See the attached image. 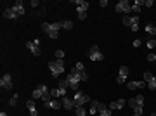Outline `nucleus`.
<instances>
[{"label":"nucleus","instance_id":"nucleus-16","mask_svg":"<svg viewBox=\"0 0 156 116\" xmlns=\"http://www.w3.org/2000/svg\"><path fill=\"white\" fill-rule=\"evenodd\" d=\"M144 30H146V33H148V36H149V38H153V36L156 35V26L153 25V23H148Z\"/></svg>","mask_w":156,"mask_h":116},{"label":"nucleus","instance_id":"nucleus-17","mask_svg":"<svg viewBox=\"0 0 156 116\" xmlns=\"http://www.w3.org/2000/svg\"><path fill=\"white\" fill-rule=\"evenodd\" d=\"M61 106H63V102H59L57 99H52L49 102H45V108H50V109H59Z\"/></svg>","mask_w":156,"mask_h":116},{"label":"nucleus","instance_id":"nucleus-19","mask_svg":"<svg viewBox=\"0 0 156 116\" xmlns=\"http://www.w3.org/2000/svg\"><path fill=\"white\" fill-rule=\"evenodd\" d=\"M14 10L17 12V16H23L26 10H25V5H23V0H17L16 5H14Z\"/></svg>","mask_w":156,"mask_h":116},{"label":"nucleus","instance_id":"nucleus-40","mask_svg":"<svg viewBox=\"0 0 156 116\" xmlns=\"http://www.w3.org/2000/svg\"><path fill=\"white\" fill-rule=\"evenodd\" d=\"M130 30H132V31H137V30H139V25H134Z\"/></svg>","mask_w":156,"mask_h":116},{"label":"nucleus","instance_id":"nucleus-6","mask_svg":"<svg viewBox=\"0 0 156 116\" xmlns=\"http://www.w3.org/2000/svg\"><path fill=\"white\" fill-rule=\"evenodd\" d=\"M89 59L90 61H102L104 59V56H102V52L99 50L97 45H92L90 50H89Z\"/></svg>","mask_w":156,"mask_h":116},{"label":"nucleus","instance_id":"nucleus-35","mask_svg":"<svg viewBox=\"0 0 156 116\" xmlns=\"http://www.w3.org/2000/svg\"><path fill=\"white\" fill-rule=\"evenodd\" d=\"M87 17V12H78V19H85Z\"/></svg>","mask_w":156,"mask_h":116},{"label":"nucleus","instance_id":"nucleus-4","mask_svg":"<svg viewBox=\"0 0 156 116\" xmlns=\"http://www.w3.org/2000/svg\"><path fill=\"white\" fill-rule=\"evenodd\" d=\"M66 88H69V87H68L66 80H63V82H59L57 88H52V90H50V95H52V97H64V95H66Z\"/></svg>","mask_w":156,"mask_h":116},{"label":"nucleus","instance_id":"nucleus-33","mask_svg":"<svg viewBox=\"0 0 156 116\" xmlns=\"http://www.w3.org/2000/svg\"><path fill=\"white\" fill-rule=\"evenodd\" d=\"M135 99H137V104H139V106H144V97H142V95H137Z\"/></svg>","mask_w":156,"mask_h":116},{"label":"nucleus","instance_id":"nucleus-24","mask_svg":"<svg viewBox=\"0 0 156 116\" xmlns=\"http://www.w3.org/2000/svg\"><path fill=\"white\" fill-rule=\"evenodd\" d=\"M127 104H128V108H137V106H139V104H137V99H135V97H134V99H128V102H127Z\"/></svg>","mask_w":156,"mask_h":116},{"label":"nucleus","instance_id":"nucleus-41","mask_svg":"<svg viewBox=\"0 0 156 116\" xmlns=\"http://www.w3.org/2000/svg\"><path fill=\"white\" fill-rule=\"evenodd\" d=\"M0 116H7V113H4V111H2V113H0Z\"/></svg>","mask_w":156,"mask_h":116},{"label":"nucleus","instance_id":"nucleus-7","mask_svg":"<svg viewBox=\"0 0 156 116\" xmlns=\"http://www.w3.org/2000/svg\"><path fill=\"white\" fill-rule=\"evenodd\" d=\"M127 76H128V66H120V71H118V76H116V83L123 85L127 82Z\"/></svg>","mask_w":156,"mask_h":116},{"label":"nucleus","instance_id":"nucleus-5","mask_svg":"<svg viewBox=\"0 0 156 116\" xmlns=\"http://www.w3.org/2000/svg\"><path fill=\"white\" fill-rule=\"evenodd\" d=\"M115 12H125V14H130L132 12V4L128 0H120L115 5Z\"/></svg>","mask_w":156,"mask_h":116},{"label":"nucleus","instance_id":"nucleus-13","mask_svg":"<svg viewBox=\"0 0 156 116\" xmlns=\"http://www.w3.org/2000/svg\"><path fill=\"white\" fill-rule=\"evenodd\" d=\"M123 25L125 26H134V25H139V16H125L123 17Z\"/></svg>","mask_w":156,"mask_h":116},{"label":"nucleus","instance_id":"nucleus-9","mask_svg":"<svg viewBox=\"0 0 156 116\" xmlns=\"http://www.w3.org/2000/svg\"><path fill=\"white\" fill-rule=\"evenodd\" d=\"M26 47L31 50L33 56H40L42 50H40V42L38 40H33V42H26Z\"/></svg>","mask_w":156,"mask_h":116},{"label":"nucleus","instance_id":"nucleus-37","mask_svg":"<svg viewBox=\"0 0 156 116\" xmlns=\"http://www.w3.org/2000/svg\"><path fill=\"white\" fill-rule=\"evenodd\" d=\"M99 5H101V7H106V5H107V0H101V2H99Z\"/></svg>","mask_w":156,"mask_h":116},{"label":"nucleus","instance_id":"nucleus-11","mask_svg":"<svg viewBox=\"0 0 156 116\" xmlns=\"http://www.w3.org/2000/svg\"><path fill=\"white\" fill-rule=\"evenodd\" d=\"M125 106H127V100H125V99H118V100H115V102H111L107 108L111 109V111H115V109H123Z\"/></svg>","mask_w":156,"mask_h":116},{"label":"nucleus","instance_id":"nucleus-21","mask_svg":"<svg viewBox=\"0 0 156 116\" xmlns=\"http://www.w3.org/2000/svg\"><path fill=\"white\" fill-rule=\"evenodd\" d=\"M97 108H99V100H90V111H89V113H90L92 116L97 115Z\"/></svg>","mask_w":156,"mask_h":116},{"label":"nucleus","instance_id":"nucleus-43","mask_svg":"<svg viewBox=\"0 0 156 116\" xmlns=\"http://www.w3.org/2000/svg\"><path fill=\"white\" fill-rule=\"evenodd\" d=\"M132 116H139V115H132Z\"/></svg>","mask_w":156,"mask_h":116},{"label":"nucleus","instance_id":"nucleus-3","mask_svg":"<svg viewBox=\"0 0 156 116\" xmlns=\"http://www.w3.org/2000/svg\"><path fill=\"white\" fill-rule=\"evenodd\" d=\"M73 102H75V108H83L85 102H90V97L87 94H83L82 90H76L73 95Z\"/></svg>","mask_w":156,"mask_h":116},{"label":"nucleus","instance_id":"nucleus-18","mask_svg":"<svg viewBox=\"0 0 156 116\" xmlns=\"http://www.w3.org/2000/svg\"><path fill=\"white\" fill-rule=\"evenodd\" d=\"M26 108H28V111H30L31 116H38V111H37V106H35L33 100H28V102H26Z\"/></svg>","mask_w":156,"mask_h":116},{"label":"nucleus","instance_id":"nucleus-32","mask_svg":"<svg viewBox=\"0 0 156 116\" xmlns=\"http://www.w3.org/2000/svg\"><path fill=\"white\" fill-rule=\"evenodd\" d=\"M56 57L63 59V57H64V50H56Z\"/></svg>","mask_w":156,"mask_h":116},{"label":"nucleus","instance_id":"nucleus-10","mask_svg":"<svg viewBox=\"0 0 156 116\" xmlns=\"http://www.w3.org/2000/svg\"><path fill=\"white\" fill-rule=\"evenodd\" d=\"M71 2L76 5V12H87L89 2H85V0H71Z\"/></svg>","mask_w":156,"mask_h":116},{"label":"nucleus","instance_id":"nucleus-14","mask_svg":"<svg viewBox=\"0 0 156 116\" xmlns=\"http://www.w3.org/2000/svg\"><path fill=\"white\" fill-rule=\"evenodd\" d=\"M128 90H135V88H144L146 87V82L144 80H140V82H128Z\"/></svg>","mask_w":156,"mask_h":116},{"label":"nucleus","instance_id":"nucleus-34","mask_svg":"<svg viewBox=\"0 0 156 116\" xmlns=\"http://www.w3.org/2000/svg\"><path fill=\"white\" fill-rule=\"evenodd\" d=\"M148 61H149V62H156V54H149Z\"/></svg>","mask_w":156,"mask_h":116},{"label":"nucleus","instance_id":"nucleus-8","mask_svg":"<svg viewBox=\"0 0 156 116\" xmlns=\"http://www.w3.org/2000/svg\"><path fill=\"white\" fill-rule=\"evenodd\" d=\"M0 87L4 88V90H10L14 85H12V76L9 75V73H5V75L2 76V80H0Z\"/></svg>","mask_w":156,"mask_h":116},{"label":"nucleus","instance_id":"nucleus-36","mask_svg":"<svg viewBox=\"0 0 156 116\" xmlns=\"http://www.w3.org/2000/svg\"><path fill=\"white\" fill-rule=\"evenodd\" d=\"M144 5H146V7H153V0H146Z\"/></svg>","mask_w":156,"mask_h":116},{"label":"nucleus","instance_id":"nucleus-28","mask_svg":"<svg viewBox=\"0 0 156 116\" xmlns=\"http://www.w3.org/2000/svg\"><path fill=\"white\" fill-rule=\"evenodd\" d=\"M153 78H155V75H153V73H149V71H148V73H144V80H146V82H151V80H153Z\"/></svg>","mask_w":156,"mask_h":116},{"label":"nucleus","instance_id":"nucleus-27","mask_svg":"<svg viewBox=\"0 0 156 116\" xmlns=\"http://www.w3.org/2000/svg\"><path fill=\"white\" fill-rule=\"evenodd\" d=\"M97 115H99V116H111V109H109V108H106L104 111H99Z\"/></svg>","mask_w":156,"mask_h":116},{"label":"nucleus","instance_id":"nucleus-23","mask_svg":"<svg viewBox=\"0 0 156 116\" xmlns=\"http://www.w3.org/2000/svg\"><path fill=\"white\" fill-rule=\"evenodd\" d=\"M146 45H148V49H155V47H156V40H155V38H148Z\"/></svg>","mask_w":156,"mask_h":116},{"label":"nucleus","instance_id":"nucleus-12","mask_svg":"<svg viewBox=\"0 0 156 116\" xmlns=\"http://www.w3.org/2000/svg\"><path fill=\"white\" fill-rule=\"evenodd\" d=\"M2 16L5 17V19H17V12L14 10V7H7V9H4Z\"/></svg>","mask_w":156,"mask_h":116},{"label":"nucleus","instance_id":"nucleus-29","mask_svg":"<svg viewBox=\"0 0 156 116\" xmlns=\"http://www.w3.org/2000/svg\"><path fill=\"white\" fill-rule=\"evenodd\" d=\"M73 69H76V71H80V73H82V71H85V68H83V64H82V62H76Z\"/></svg>","mask_w":156,"mask_h":116},{"label":"nucleus","instance_id":"nucleus-30","mask_svg":"<svg viewBox=\"0 0 156 116\" xmlns=\"http://www.w3.org/2000/svg\"><path fill=\"white\" fill-rule=\"evenodd\" d=\"M142 109H144V106H137V108H134V115H142Z\"/></svg>","mask_w":156,"mask_h":116},{"label":"nucleus","instance_id":"nucleus-31","mask_svg":"<svg viewBox=\"0 0 156 116\" xmlns=\"http://www.w3.org/2000/svg\"><path fill=\"white\" fill-rule=\"evenodd\" d=\"M17 97H19V95H17V94H16V95H14L12 99L9 100V106H16V102H17Z\"/></svg>","mask_w":156,"mask_h":116},{"label":"nucleus","instance_id":"nucleus-20","mask_svg":"<svg viewBox=\"0 0 156 116\" xmlns=\"http://www.w3.org/2000/svg\"><path fill=\"white\" fill-rule=\"evenodd\" d=\"M142 5H144V2H140V0H135V2L132 4V12H140Z\"/></svg>","mask_w":156,"mask_h":116},{"label":"nucleus","instance_id":"nucleus-15","mask_svg":"<svg viewBox=\"0 0 156 116\" xmlns=\"http://www.w3.org/2000/svg\"><path fill=\"white\" fill-rule=\"evenodd\" d=\"M61 102H63V108L68 109V111H71V109L75 108V102H73L71 99H69V97H66V95L63 97V100H61Z\"/></svg>","mask_w":156,"mask_h":116},{"label":"nucleus","instance_id":"nucleus-1","mask_svg":"<svg viewBox=\"0 0 156 116\" xmlns=\"http://www.w3.org/2000/svg\"><path fill=\"white\" fill-rule=\"evenodd\" d=\"M59 28H63L61 21H56V23H42V30L49 35L50 38H57L59 36Z\"/></svg>","mask_w":156,"mask_h":116},{"label":"nucleus","instance_id":"nucleus-25","mask_svg":"<svg viewBox=\"0 0 156 116\" xmlns=\"http://www.w3.org/2000/svg\"><path fill=\"white\" fill-rule=\"evenodd\" d=\"M148 88H149V90H155V88H156V76L148 83Z\"/></svg>","mask_w":156,"mask_h":116},{"label":"nucleus","instance_id":"nucleus-26","mask_svg":"<svg viewBox=\"0 0 156 116\" xmlns=\"http://www.w3.org/2000/svg\"><path fill=\"white\" fill-rule=\"evenodd\" d=\"M75 113H76V116H85V115H87L83 108H75Z\"/></svg>","mask_w":156,"mask_h":116},{"label":"nucleus","instance_id":"nucleus-2","mask_svg":"<svg viewBox=\"0 0 156 116\" xmlns=\"http://www.w3.org/2000/svg\"><path fill=\"white\" fill-rule=\"evenodd\" d=\"M49 69L54 78H59L61 73H64V61L63 59H57V61H50L49 62Z\"/></svg>","mask_w":156,"mask_h":116},{"label":"nucleus","instance_id":"nucleus-38","mask_svg":"<svg viewBox=\"0 0 156 116\" xmlns=\"http://www.w3.org/2000/svg\"><path fill=\"white\" fill-rule=\"evenodd\" d=\"M140 43H142L140 40H134V47H140Z\"/></svg>","mask_w":156,"mask_h":116},{"label":"nucleus","instance_id":"nucleus-22","mask_svg":"<svg viewBox=\"0 0 156 116\" xmlns=\"http://www.w3.org/2000/svg\"><path fill=\"white\" fill-rule=\"evenodd\" d=\"M61 26H63L64 30H71V28H73V23H71V21H61Z\"/></svg>","mask_w":156,"mask_h":116},{"label":"nucleus","instance_id":"nucleus-42","mask_svg":"<svg viewBox=\"0 0 156 116\" xmlns=\"http://www.w3.org/2000/svg\"><path fill=\"white\" fill-rule=\"evenodd\" d=\"M151 116H156V113H151Z\"/></svg>","mask_w":156,"mask_h":116},{"label":"nucleus","instance_id":"nucleus-39","mask_svg":"<svg viewBox=\"0 0 156 116\" xmlns=\"http://www.w3.org/2000/svg\"><path fill=\"white\" fill-rule=\"evenodd\" d=\"M31 7H38V0H33V2H31Z\"/></svg>","mask_w":156,"mask_h":116}]
</instances>
